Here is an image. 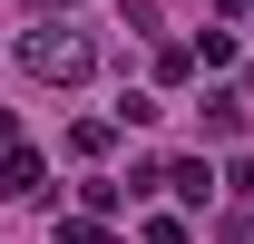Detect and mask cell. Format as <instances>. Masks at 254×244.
<instances>
[{
  "label": "cell",
  "mask_w": 254,
  "mask_h": 244,
  "mask_svg": "<svg viewBox=\"0 0 254 244\" xmlns=\"http://www.w3.org/2000/svg\"><path fill=\"white\" fill-rule=\"evenodd\" d=\"M20 68L49 78V88H78V78L98 68V39L88 30H30V39H20Z\"/></svg>",
  "instance_id": "cell-1"
},
{
  "label": "cell",
  "mask_w": 254,
  "mask_h": 244,
  "mask_svg": "<svg viewBox=\"0 0 254 244\" xmlns=\"http://www.w3.org/2000/svg\"><path fill=\"white\" fill-rule=\"evenodd\" d=\"M0 185H10V195H49V166H39V147H20V137H10V147H0Z\"/></svg>",
  "instance_id": "cell-2"
},
{
  "label": "cell",
  "mask_w": 254,
  "mask_h": 244,
  "mask_svg": "<svg viewBox=\"0 0 254 244\" xmlns=\"http://www.w3.org/2000/svg\"><path fill=\"white\" fill-rule=\"evenodd\" d=\"M108 147H118V118H78L68 127V156H108Z\"/></svg>",
  "instance_id": "cell-3"
},
{
  "label": "cell",
  "mask_w": 254,
  "mask_h": 244,
  "mask_svg": "<svg viewBox=\"0 0 254 244\" xmlns=\"http://www.w3.org/2000/svg\"><path fill=\"white\" fill-rule=\"evenodd\" d=\"M157 185H176V195H186V205H205V195H215V166H166Z\"/></svg>",
  "instance_id": "cell-4"
},
{
  "label": "cell",
  "mask_w": 254,
  "mask_h": 244,
  "mask_svg": "<svg viewBox=\"0 0 254 244\" xmlns=\"http://www.w3.org/2000/svg\"><path fill=\"white\" fill-rule=\"evenodd\" d=\"M205 127L235 137V127H245V88H215V98H205Z\"/></svg>",
  "instance_id": "cell-5"
},
{
  "label": "cell",
  "mask_w": 254,
  "mask_h": 244,
  "mask_svg": "<svg viewBox=\"0 0 254 244\" xmlns=\"http://www.w3.org/2000/svg\"><path fill=\"white\" fill-rule=\"evenodd\" d=\"M186 59H195V68H235V30H205V39L186 49Z\"/></svg>",
  "instance_id": "cell-6"
},
{
  "label": "cell",
  "mask_w": 254,
  "mask_h": 244,
  "mask_svg": "<svg viewBox=\"0 0 254 244\" xmlns=\"http://www.w3.org/2000/svg\"><path fill=\"white\" fill-rule=\"evenodd\" d=\"M59 244H108V225H98V215H68V225H59Z\"/></svg>",
  "instance_id": "cell-7"
},
{
  "label": "cell",
  "mask_w": 254,
  "mask_h": 244,
  "mask_svg": "<svg viewBox=\"0 0 254 244\" xmlns=\"http://www.w3.org/2000/svg\"><path fill=\"white\" fill-rule=\"evenodd\" d=\"M147 244H195V235L176 225V215H147Z\"/></svg>",
  "instance_id": "cell-8"
},
{
  "label": "cell",
  "mask_w": 254,
  "mask_h": 244,
  "mask_svg": "<svg viewBox=\"0 0 254 244\" xmlns=\"http://www.w3.org/2000/svg\"><path fill=\"white\" fill-rule=\"evenodd\" d=\"M225 185H235V195H254V156H235V176H225Z\"/></svg>",
  "instance_id": "cell-9"
},
{
  "label": "cell",
  "mask_w": 254,
  "mask_h": 244,
  "mask_svg": "<svg viewBox=\"0 0 254 244\" xmlns=\"http://www.w3.org/2000/svg\"><path fill=\"white\" fill-rule=\"evenodd\" d=\"M0 147H10V108H0Z\"/></svg>",
  "instance_id": "cell-10"
},
{
  "label": "cell",
  "mask_w": 254,
  "mask_h": 244,
  "mask_svg": "<svg viewBox=\"0 0 254 244\" xmlns=\"http://www.w3.org/2000/svg\"><path fill=\"white\" fill-rule=\"evenodd\" d=\"M49 10H78V0H49Z\"/></svg>",
  "instance_id": "cell-11"
}]
</instances>
